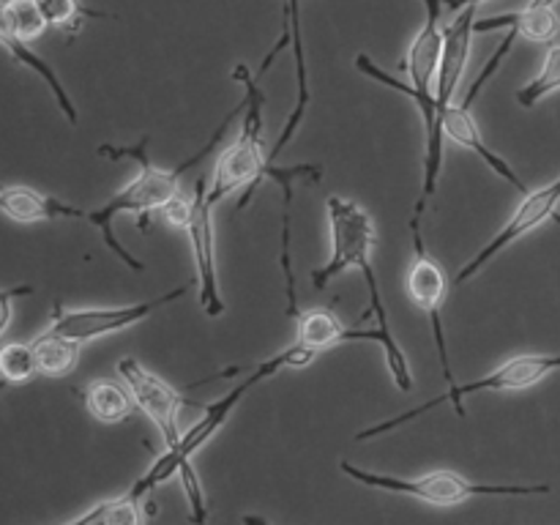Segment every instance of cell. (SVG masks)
<instances>
[{"mask_svg":"<svg viewBox=\"0 0 560 525\" xmlns=\"http://www.w3.org/2000/svg\"><path fill=\"white\" fill-rule=\"evenodd\" d=\"M443 5L446 0H424L427 20L424 27L419 31V36L410 44V52L405 58V69L410 74V85L399 82L397 77H392L388 71H383L375 60L366 52L355 55V69L361 74H366L370 80L383 82L392 91L405 93L408 98H413L416 109L421 113V120H424V140H427V153H424V184H421V197L416 202L413 217H424L427 202L435 197L438 191V175H441L443 167V109L441 102H438V69H441L443 58V27L438 25L443 14Z\"/></svg>","mask_w":560,"mask_h":525,"instance_id":"cell-1","label":"cell"},{"mask_svg":"<svg viewBox=\"0 0 560 525\" xmlns=\"http://www.w3.org/2000/svg\"><path fill=\"white\" fill-rule=\"evenodd\" d=\"M184 293H186V284H180V288L170 290V293L156 295V299L140 301V304L88 306V310H55L52 328L80 345L93 342V339L107 337V334L120 331V328L137 326V323H142L145 317H151L156 310H162V306L178 301Z\"/></svg>","mask_w":560,"mask_h":525,"instance_id":"cell-9","label":"cell"},{"mask_svg":"<svg viewBox=\"0 0 560 525\" xmlns=\"http://www.w3.org/2000/svg\"><path fill=\"white\" fill-rule=\"evenodd\" d=\"M0 208L5 217L14 222H49V219H85L88 211L69 206V202L58 200L52 195H42V191L31 189V186H3L0 191Z\"/></svg>","mask_w":560,"mask_h":525,"instance_id":"cell-16","label":"cell"},{"mask_svg":"<svg viewBox=\"0 0 560 525\" xmlns=\"http://www.w3.org/2000/svg\"><path fill=\"white\" fill-rule=\"evenodd\" d=\"M0 372H3V381L9 383V386H22V383L31 381L38 372L36 355H33L31 345H3V350H0Z\"/></svg>","mask_w":560,"mask_h":525,"instance_id":"cell-25","label":"cell"},{"mask_svg":"<svg viewBox=\"0 0 560 525\" xmlns=\"http://www.w3.org/2000/svg\"><path fill=\"white\" fill-rule=\"evenodd\" d=\"M36 3L38 9L44 11L49 25L58 27V31L66 33L69 38H74L91 16H107L104 11L88 9L82 0H36Z\"/></svg>","mask_w":560,"mask_h":525,"instance_id":"cell-23","label":"cell"},{"mask_svg":"<svg viewBox=\"0 0 560 525\" xmlns=\"http://www.w3.org/2000/svg\"><path fill=\"white\" fill-rule=\"evenodd\" d=\"M558 202H560V175L556 180H550L547 186H541V189L525 191V200L514 208L512 219L503 224L501 233H498L492 241H487V244L481 246V249L476 252V255L470 257L463 268H459L457 277H454V282L457 284L468 282V279H474L476 273H479L481 268H485L487 262L498 255V252L506 249L509 244H514V241H520L523 235H528L530 230L541 228L547 219H560Z\"/></svg>","mask_w":560,"mask_h":525,"instance_id":"cell-10","label":"cell"},{"mask_svg":"<svg viewBox=\"0 0 560 525\" xmlns=\"http://www.w3.org/2000/svg\"><path fill=\"white\" fill-rule=\"evenodd\" d=\"M558 370H560V353L514 355V359H509L506 364L498 366V370H492L490 375L479 377V381L454 383V386H448V392L441 394V397L430 399V402L419 405V408L405 410L402 416H392V419L377 421V424L366 427V430H361L359 435H355V441H370V438L386 435V432L397 430V427H402V424H410V421H416L419 416L430 413V410H435L438 405H443V402H452L454 410H457V416H465V405L463 402H465V397H470V394L523 392V388L536 386V383L545 381L550 372H558Z\"/></svg>","mask_w":560,"mask_h":525,"instance_id":"cell-6","label":"cell"},{"mask_svg":"<svg viewBox=\"0 0 560 525\" xmlns=\"http://www.w3.org/2000/svg\"><path fill=\"white\" fill-rule=\"evenodd\" d=\"M49 27L47 16L36 0H5L0 9V36L33 42Z\"/></svg>","mask_w":560,"mask_h":525,"instance_id":"cell-21","label":"cell"},{"mask_svg":"<svg viewBox=\"0 0 560 525\" xmlns=\"http://www.w3.org/2000/svg\"><path fill=\"white\" fill-rule=\"evenodd\" d=\"M142 506H145V501H137L131 492H126V495L113 498V501L96 503L91 512L71 520V525H137L142 520Z\"/></svg>","mask_w":560,"mask_h":525,"instance_id":"cell-22","label":"cell"},{"mask_svg":"<svg viewBox=\"0 0 560 525\" xmlns=\"http://www.w3.org/2000/svg\"><path fill=\"white\" fill-rule=\"evenodd\" d=\"M476 9L479 5H465V9L457 11L452 22L443 27V58L441 69H438V102H441V109H446L448 104H454V93H457L459 80L465 74V66H468L470 58V38H474V25H476Z\"/></svg>","mask_w":560,"mask_h":525,"instance_id":"cell-13","label":"cell"},{"mask_svg":"<svg viewBox=\"0 0 560 525\" xmlns=\"http://www.w3.org/2000/svg\"><path fill=\"white\" fill-rule=\"evenodd\" d=\"M443 135H446L448 140L459 142V145H465V148H470V151L479 153V156L485 159V162L490 164V167L495 170L503 180H509L514 189H520L523 195L525 191H530L528 184H525V180L514 173L512 164H509L501 153H495L490 145H487L485 137H481V129L476 126L474 115H470V107H465V104H448V107L443 109Z\"/></svg>","mask_w":560,"mask_h":525,"instance_id":"cell-15","label":"cell"},{"mask_svg":"<svg viewBox=\"0 0 560 525\" xmlns=\"http://www.w3.org/2000/svg\"><path fill=\"white\" fill-rule=\"evenodd\" d=\"M299 326H295V339L301 345H306L315 353H323V350H331L337 345L350 342V339H361V342H381L386 348V334L377 328V331H361V328H348L331 310H306L301 312Z\"/></svg>","mask_w":560,"mask_h":525,"instance_id":"cell-14","label":"cell"},{"mask_svg":"<svg viewBox=\"0 0 560 525\" xmlns=\"http://www.w3.org/2000/svg\"><path fill=\"white\" fill-rule=\"evenodd\" d=\"M85 405L93 419H98L102 424H120L131 416L135 397H131L129 386H120L109 377H96V381L88 383Z\"/></svg>","mask_w":560,"mask_h":525,"instance_id":"cell-18","label":"cell"},{"mask_svg":"<svg viewBox=\"0 0 560 525\" xmlns=\"http://www.w3.org/2000/svg\"><path fill=\"white\" fill-rule=\"evenodd\" d=\"M503 27H512L520 33V38H528L536 44H550L556 42L560 33V16L556 5H534L528 3L525 9L512 11V14H498V16H485V20H476L474 31L476 33H492L503 31Z\"/></svg>","mask_w":560,"mask_h":525,"instance_id":"cell-17","label":"cell"},{"mask_svg":"<svg viewBox=\"0 0 560 525\" xmlns=\"http://www.w3.org/2000/svg\"><path fill=\"white\" fill-rule=\"evenodd\" d=\"M0 42L5 44V49H9V52L14 55V58L20 60V63L25 66V69H31L33 74H38V77H42L44 82H47V88H49V91H52L55 102H58V107L63 109L66 120H69L71 126H77V120H80V115H77V107H74V102H71V96H69V93H66L63 82L58 80V74H55V71L49 69V63H47V60H44L42 55H36V52H33V49L27 47V42H20V38L0 36Z\"/></svg>","mask_w":560,"mask_h":525,"instance_id":"cell-20","label":"cell"},{"mask_svg":"<svg viewBox=\"0 0 560 525\" xmlns=\"http://www.w3.org/2000/svg\"><path fill=\"white\" fill-rule=\"evenodd\" d=\"M315 355H317L315 350H310L306 345H301L299 339H295L288 350H282V353L271 355L268 361L257 364L255 372H252L249 377H244V381H241L233 392L224 394L222 399H217V402L208 405L206 416H202V419L197 421V424L191 427V430L186 432V435L180 438L175 446H167V452H164L162 457L153 459V465L148 468V474L140 476V479H137V485L129 490L131 495H135L137 501H145V498L153 492V487H159L162 481H170L173 476H178L180 465L189 463V459L195 457V452H200V448L206 446V443L211 441L219 430H222L224 421L230 419V413L235 410V405L244 399V394L249 392V388H255L260 381H268V377H273L277 372H282L284 366H306L312 359H315Z\"/></svg>","mask_w":560,"mask_h":525,"instance_id":"cell-5","label":"cell"},{"mask_svg":"<svg viewBox=\"0 0 560 525\" xmlns=\"http://www.w3.org/2000/svg\"><path fill=\"white\" fill-rule=\"evenodd\" d=\"M213 202L208 200L206 178L197 180L195 197H191V213L186 233H189L191 252H195L197 284H200V306L208 317H219L224 312L222 290H219L217 268V235H213Z\"/></svg>","mask_w":560,"mask_h":525,"instance_id":"cell-11","label":"cell"},{"mask_svg":"<svg viewBox=\"0 0 560 525\" xmlns=\"http://www.w3.org/2000/svg\"><path fill=\"white\" fill-rule=\"evenodd\" d=\"M233 80H238L244 85V126H241V137L222 153L217 164V173H213V184L208 189V200L217 206L219 200L230 195V191L246 186L244 197L238 200V211H244L252 202L255 191L260 189L262 180H273V184L284 186L290 180H306L312 184L323 178L320 164H293V167H277L273 162H268V153L262 151V88L257 82V77H252V71L246 69V63H238L233 69Z\"/></svg>","mask_w":560,"mask_h":525,"instance_id":"cell-3","label":"cell"},{"mask_svg":"<svg viewBox=\"0 0 560 525\" xmlns=\"http://www.w3.org/2000/svg\"><path fill=\"white\" fill-rule=\"evenodd\" d=\"M339 468L345 476L372 487V490L419 498V501L435 503V506H457L476 495H550V485H490V481H470L454 470H432V474L416 476V479H399V476L359 468L345 459L339 463Z\"/></svg>","mask_w":560,"mask_h":525,"instance_id":"cell-7","label":"cell"},{"mask_svg":"<svg viewBox=\"0 0 560 525\" xmlns=\"http://www.w3.org/2000/svg\"><path fill=\"white\" fill-rule=\"evenodd\" d=\"M16 293L27 295V293H33V288H31V284H20V288H9V290H3V293H0V304H3V320H0V328H9V323H11V299H14Z\"/></svg>","mask_w":560,"mask_h":525,"instance_id":"cell-28","label":"cell"},{"mask_svg":"<svg viewBox=\"0 0 560 525\" xmlns=\"http://www.w3.org/2000/svg\"><path fill=\"white\" fill-rule=\"evenodd\" d=\"M162 213H164V219H167L170 224L186 230V224H189V213H191V197L178 195L175 200H170L167 206L162 208Z\"/></svg>","mask_w":560,"mask_h":525,"instance_id":"cell-27","label":"cell"},{"mask_svg":"<svg viewBox=\"0 0 560 525\" xmlns=\"http://www.w3.org/2000/svg\"><path fill=\"white\" fill-rule=\"evenodd\" d=\"M178 479H180V487H184L186 498H189V506H191V520H197V523H206L208 520V503H206V492H202V485H200V476H197V468L189 463L180 465L178 470Z\"/></svg>","mask_w":560,"mask_h":525,"instance_id":"cell-26","label":"cell"},{"mask_svg":"<svg viewBox=\"0 0 560 525\" xmlns=\"http://www.w3.org/2000/svg\"><path fill=\"white\" fill-rule=\"evenodd\" d=\"M410 230H413L416 241V257L408 268V279H405V288H408L410 301L430 317L432 331H435L438 342V355H441V370L443 377H446L448 386H454V372L452 361H448V345L446 334H443V306H446L448 299V277L446 268L438 262V257H432L424 246V235H421V219H410Z\"/></svg>","mask_w":560,"mask_h":525,"instance_id":"cell-8","label":"cell"},{"mask_svg":"<svg viewBox=\"0 0 560 525\" xmlns=\"http://www.w3.org/2000/svg\"><path fill=\"white\" fill-rule=\"evenodd\" d=\"M118 372L126 381V386L131 388V397H135L137 408L159 427L167 446H175L184 438L178 427V408L184 402V397L167 381H162L151 370H145L137 359H120Z\"/></svg>","mask_w":560,"mask_h":525,"instance_id":"cell-12","label":"cell"},{"mask_svg":"<svg viewBox=\"0 0 560 525\" xmlns=\"http://www.w3.org/2000/svg\"><path fill=\"white\" fill-rule=\"evenodd\" d=\"M560 88V44H552L550 52H547L545 66H541L539 74L517 93V102L523 104L525 109L536 107L545 96L556 93Z\"/></svg>","mask_w":560,"mask_h":525,"instance_id":"cell-24","label":"cell"},{"mask_svg":"<svg viewBox=\"0 0 560 525\" xmlns=\"http://www.w3.org/2000/svg\"><path fill=\"white\" fill-rule=\"evenodd\" d=\"M33 355H36L38 375L47 377H63L69 372H74L77 361H80V342L63 337L55 328H49L47 334L36 337L31 342Z\"/></svg>","mask_w":560,"mask_h":525,"instance_id":"cell-19","label":"cell"},{"mask_svg":"<svg viewBox=\"0 0 560 525\" xmlns=\"http://www.w3.org/2000/svg\"><path fill=\"white\" fill-rule=\"evenodd\" d=\"M241 109H244V102H241L235 109H230V113L224 115L222 124L217 126V131L211 135V140H208L200 151L191 153L186 162H180L178 167H159V164L151 162V156H148V142H151V137L148 135H142V140L137 142V145H98V156H107L113 159V162H118V159H137V162H140V175H137L129 186H124L118 195L109 197V202H104L102 208H93V211H88L85 217L88 224L102 230L104 244H107L109 249L124 260V266L131 268V271H145V262L137 260V257L120 244L118 235H115L113 230L115 219H118L120 213L162 211L170 200H175V197L180 195V175H184L186 170L195 167V164L206 162V156L219 145V142H222L230 120H233Z\"/></svg>","mask_w":560,"mask_h":525,"instance_id":"cell-2","label":"cell"},{"mask_svg":"<svg viewBox=\"0 0 560 525\" xmlns=\"http://www.w3.org/2000/svg\"><path fill=\"white\" fill-rule=\"evenodd\" d=\"M328 224H331V241L334 255L326 266L312 271V284L317 290L326 288L334 277H339L348 268H361L370 288V312L375 315L377 328L386 334V364L392 370V381L399 392H413V372H410L408 359H405L402 348L394 339L392 323H388L386 304L381 299V284H377V273L372 268L370 255L375 246V224H372L370 213L355 202L342 200V197H328Z\"/></svg>","mask_w":560,"mask_h":525,"instance_id":"cell-4","label":"cell"},{"mask_svg":"<svg viewBox=\"0 0 560 525\" xmlns=\"http://www.w3.org/2000/svg\"><path fill=\"white\" fill-rule=\"evenodd\" d=\"M530 3H534V5H556L558 0H530Z\"/></svg>","mask_w":560,"mask_h":525,"instance_id":"cell-29","label":"cell"}]
</instances>
